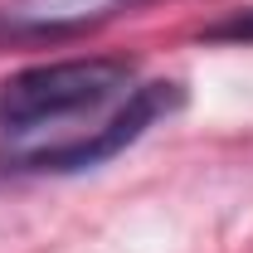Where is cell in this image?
<instances>
[{"mask_svg":"<svg viewBox=\"0 0 253 253\" xmlns=\"http://www.w3.org/2000/svg\"><path fill=\"white\" fill-rule=\"evenodd\" d=\"M175 102V83H136L126 59L34 63L0 83V141L15 170H88Z\"/></svg>","mask_w":253,"mask_h":253,"instance_id":"obj_1","label":"cell"},{"mask_svg":"<svg viewBox=\"0 0 253 253\" xmlns=\"http://www.w3.org/2000/svg\"><path fill=\"white\" fill-rule=\"evenodd\" d=\"M136 5H151V0H15L5 10V25L20 34H63V30L102 25Z\"/></svg>","mask_w":253,"mask_h":253,"instance_id":"obj_2","label":"cell"},{"mask_svg":"<svg viewBox=\"0 0 253 253\" xmlns=\"http://www.w3.org/2000/svg\"><path fill=\"white\" fill-rule=\"evenodd\" d=\"M205 39H234V44H253V10L249 15H234V20H224V25H210Z\"/></svg>","mask_w":253,"mask_h":253,"instance_id":"obj_3","label":"cell"}]
</instances>
